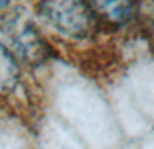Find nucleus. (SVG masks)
Instances as JSON below:
<instances>
[{
  "mask_svg": "<svg viewBox=\"0 0 154 149\" xmlns=\"http://www.w3.org/2000/svg\"><path fill=\"white\" fill-rule=\"evenodd\" d=\"M2 42L8 48L22 67L39 68L54 56V49L37 22L26 10L15 7L0 16Z\"/></svg>",
  "mask_w": 154,
  "mask_h": 149,
  "instance_id": "nucleus-1",
  "label": "nucleus"
},
{
  "mask_svg": "<svg viewBox=\"0 0 154 149\" xmlns=\"http://www.w3.org/2000/svg\"><path fill=\"white\" fill-rule=\"evenodd\" d=\"M35 14L46 30L70 42L95 40L103 30L85 0H38Z\"/></svg>",
  "mask_w": 154,
  "mask_h": 149,
  "instance_id": "nucleus-2",
  "label": "nucleus"
},
{
  "mask_svg": "<svg viewBox=\"0 0 154 149\" xmlns=\"http://www.w3.org/2000/svg\"><path fill=\"white\" fill-rule=\"evenodd\" d=\"M101 29L122 30L139 18L138 0H85Z\"/></svg>",
  "mask_w": 154,
  "mask_h": 149,
  "instance_id": "nucleus-3",
  "label": "nucleus"
},
{
  "mask_svg": "<svg viewBox=\"0 0 154 149\" xmlns=\"http://www.w3.org/2000/svg\"><path fill=\"white\" fill-rule=\"evenodd\" d=\"M14 54L0 41V98L4 100L18 99L24 90L23 69Z\"/></svg>",
  "mask_w": 154,
  "mask_h": 149,
  "instance_id": "nucleus-4",
  "label": "nucleus"
}]
</instances>
